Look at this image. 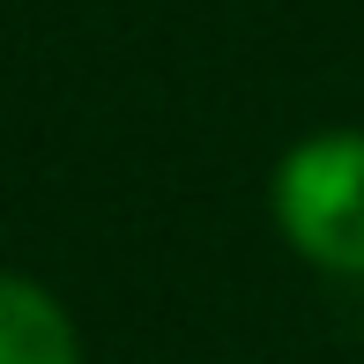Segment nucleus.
<instances>
[{
	"mask_svg": "<svg viewBox=\"0 0 364 364\" xmlns=\"http://www.w3.org/2000/svg\"><path fill=\"white\" fill-rule=\"evenodd\" d=\"M275 223L312 268L364 275V134H312L275 171Z\"/></svg>",
	"mask_w": 364,
	"mask_h": 364,
	"instance_id": "1",
	"label": "nucleus"
},
{
	"mask_svg": "<svg viewBox=\"0 0 364 364\" xmlns=\"http://www.w3.org/2000/svg\"><path fill=\"white\" fill-rule=\"evenodd\" d=\"M0 364H82L60 297L30 275H0Z\"/></svg>",
	"mask_w": 364,
	"mask_h": 364,
	"instance_id": "2",
	"label": "nucleus"
}]
</instances>
